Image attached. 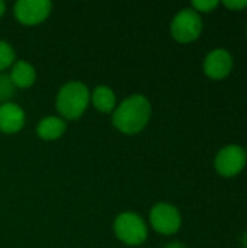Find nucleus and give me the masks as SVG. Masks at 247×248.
<instances>
[{
	"label": "nucleus",
	"mask_w": 247,
	"mask_h": 248,
	"mask_svg": "<svg viewBox=\"0 0 247 248\" xmlns=\"http://www.w3.org/2000/svg\"><path fill=\"white\" fill-rule=\"evenodd\" d=\"M151 115L153 108L148 97L135 93L116 105L112 112V125L124 135H137L147 128Z\"/></svg>",
	"instance_id": "nucleus-1"
},
{
	"label": "nucleus",
	"mask_w": 247,
	"mask_h": 248,
	"mask_svg": "<svg viewBox=\"0 0 247 248\" xmlns=\"http://www.w3.org/2000/svg\"><path fill=\"white\" fill-rule=\"evenodd\" d=\"M90 106V90L80 80L64 83L55 96V110L64 121L80 119Z\"/></svg>",
	"instance_id": "nucleus-2"
},
{
	"label": "nucleus",
	"mask_w": 247,
	"mask_h": 248,
	"mask_svg": "<svg viewBox=\"0 0 247 248\" xmlns=\"http://www.w3.org/2000/svg\"><path fill=\"white\" fill-rule=\"evenodd\" d=\"M115 237L128 247L143 246L148 238V225L144 218L135 212L124 211L116 215L112 225Z\"/></svg>",
	"instance_id": "nucleus-3"
},
{
	"label": "nucleus",
	"mask_w": 247,
	"mask_h": 248,
	"mask_svg": "<svg viewBox=\"0 0 247 248\" xmlns=\"http://www.w3.org/2000/svg\"><path fill=\"white\" fill-rule=\"evenodd\" d=\"M202 17L192 7L181 9L170 22V35L179 44H191L201 36Z\"/></svg>",
	"instance_id": "nucleus-4"
},
{
	"label": "nucleus",
	"mask_w": 247,
	"mask_h": 248,
	"mask_svg": "<svg viewBox=\"0 0 247 248\" xmlns=\"http://www.w3.org/2000/svg\"><path fill=\"white\" fill-rule=\"evenodd\" d=\"M148 224L160 235H175L182 227V215L175 205L159 202L148 212Z\"/></svg>",
	"instance_id": "nucleus-5"
},
{
	"label": "nucleus",
	"mask_w": 247,
	"mask_h": 248,
	"mask_svg": "<svg viewBox=\"0 0 247 248\" xmlns=\"http://www.w3.org/2000/svg\"><path fill=\"white\" fill-rule=\"evenodd\" d=\"M247 164V157L245 148L236 144H230L223 147L215 158H214V169L215 171L227 179L239 176Z\"/></svg>",
	"instance_id": "nucleus-6"
},
{
	"label": "nucleus",
	"mask_w": 247,
	"mask_h": 248,
	"mask_svg": "<svg viewBox=\"0 0 247 248\" xmlns=\"http://www.w3.org/2000/svg\"><path fill=\"white\" fill-rule=\"evenodd\" d=\"M52 12L49 0H17L13 4V16L23 26H36L45 22Z\"/></svg>",
	"instance_id": "nucleus-7"
},
{
	"label": "nucleus",
	"mask_w": 247,
	"mask_h": 248,
	"mask_svg": "<svg viewBox=\"0 0 247 248\" xmlns=\"http://www.w3.org/2000/svg\"><path fill=\"white\" fill-rule=\"evenodd\" d=\"M234 65L233 55L224 48H215L207 54L202 62L204 74L213 80H223L230 76Z\"/></svg>",
	"instance_id": "nucleus-8"
},
{
	"label": "nucleus",
	"mask_w": 247,
	"mask_h": 248,
	"mask_svg": "<svg viewBox=\"0 0 247 248\" xmlns=\"http://www.w3.org/2000/svg\"><path fill=\"white\" fill-rule=\"evenodd\" d=\"M26 124L25 110L15 102L0 105V132L6 135H15L23 129Z\"/></svg>",
	"instance_id": "nucleus-9"
},
{
	"label": "nucleus",
	"mask_w": 247,
	"mask_h": 248,
	"mask_svg": "<svg viewBox=\"0 0 247 248\" xmlns=\"http://www.w3.org/2000/svg\"><path fill=\"white\" fill-rule=\"evenodd\" d=\"M66 131H67V122L58 115H48L42 118L35 129L38 138L47 142L60 140L66 134Z\"/></svg>",
	"instance_id": "nucleus-10"
},
{
	"label": "nucleus",
	"mask_w": 247,
	"mask_h": 248,
	"mask_svg": "<svg viewBox=\"0 0 247 248\" xmlns=\"http://www.w3.org/2000/svg\"><path fill=\"white\" fill-rule=\"evenodd\" d=\"M9 77L16 89H29L36 81V70L31 62L16 60L9 70Z\"/></svg>",
	"instance_id": "nucleus-11"
},
{
	"label": "nucleus",
	"mask_w": 247,
	"mask_h": 248,
	"mask_svg": "<svg viewBox=\"0 0 247 248\" xmlns=\"http://www.w3.org/2000/svg\"><path fill=\"white\" fill-rule=\"evenodd\" d=\"M90 105L103 115H109V113L112 115V112L118 105L116 94L109 86L99 84L90 92Z\"/></svg>",
	"instance_id": "nucleus-12"
},
{
	"label": "nucleus",
	"mask_w": 247,
	"mask_h": 248,
	"mask_svg": "<svg viewBox=\"0 0 247 248\" xmlns=\"http://www.w3.org/2000/svg\"><path fill=\"white\" fill-rule=\"evenodd\" d=\"M16 61V52L12 44H9L4 39H0V74L6 70H10V67Z\"/></svg>",
	"instance_id": "nucleus-13"
},
{
	"label": "nucleus",
	"mask_w": 247,
	"mask_h": 248,
	"mask_svg": "<svg viewBox=\"0 0 247 248\" xmlns=\"http://www.w3.org/2000/svg\"><path fill=\"white\" fill-rule=\"evenodd\" d=\"M15 92H16V87L10 81L9 74L1 73L0 74V105L12 102V99L15 97Z\"/></svg>",
	"instance_id": "nucleus-14"
},
{
	"label": "nucleus",
	"mask_w": 247,
	"mask_h": 248,
	"mask_svg": "<svg viewBox=\"0 0 247 248\" xmlns=\"http://www.w3.org/2000/svg\"><path fill=\"white\" fill-rule=\"evenodd\" d=\"M218 6H220V1H217V0H194L191 3V7L195 12H198L199 15L201 13H211Z\"/></svg>",
	"instance_id": "nucleus-15"
},
{
	"label": "nucleus",
	"mask_w": 247,
	"mask_h": 248,
	"mask_svg": "<svg viewBox=\"0 0 247 248\" xmlns=\"http://www.w3.org/2000/svg\"><path fill=\"white\" fill-rule=\"evenodd\" d=\"M223 6L231 12H240L247 7V0H226L223 1Z\"/></svg>",
	"instance_id": "nucleus-16"
},
{
	"label": "nucleus",
	"mask_w": 247,
	"mask_h": 248,
	"mask_svg": "<svg viewBox=\"0 0 247 248\" xmlns=\"http://www.w3.org/2000/svg\"><path fill=\"white\" fill-rule=\"evenodd\" d=\"M163 248H186L182 243H179V241H173V243H169V244H166Z\"/></svg>",
	"instance_id": "nucleus-17"
},
{
	"label": "nucleus",
	"mask_w": 247,
	"mask_h": 248,
	"mask_svg": "<svg viewBox=\"0 0 247 248\" xmlns=\"http://www.w3.org/2000/svg\"><path fill=\"white\" fill-rule=\"evenodd\" d=\"M6 10H7V4H6L3 0H0V17H3V16H4Z\"/></svg>",
	"instance_id": "nucleus-18"
},
{
	"label": "nucleus",
	"mask_w": 247,
	"mask_h": 248,
	"mask_svg": "<svg viewBox=\"0 0 247 248\" xmlns=\"http://www.w3.org/2000/svg\"><path fill=\"white\" fill-rule=\"evenodd\" d=\"M242 246L245 248H247V231L242 235Z\"/></svg>",
	"instance_id": "nucleus-19"
},
{
	"label": "nucleus",
	"mask_w": 247,
	"mask_h": 248,
	"mask_svg": "<svg viewBox=\"0 0 247 248\" xmlns=\"http://www.w3.org/2000/svg\"><path fill=\"white\" fill-rule=\"evenodd\" d=\"M245 151H246V157H247V150H245Z\"/></svg>",
	"instance_id": "nucleus-20"
},
{
	"label": "nucleus",
	"mask_w": 247,
	"mask_h": 248,
	"mask_svg": "<svg viewBox=\"0 0 247 248\" xmlns=\"http://www.w3.org/2000/svg\"><path fill=\"white\" fill-rule=\"evenodd\" d=\"M246 33H247V29H246Z\"/></svg>",
	"instance_id": "nucleus-21"
}]
</instances>
